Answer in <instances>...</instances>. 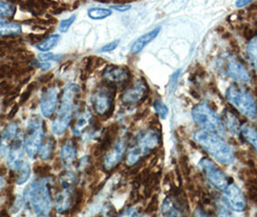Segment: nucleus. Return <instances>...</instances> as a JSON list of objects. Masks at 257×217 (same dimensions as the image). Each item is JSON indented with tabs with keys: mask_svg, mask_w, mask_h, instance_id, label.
<instances>
[{
	"mask_svg": "<svg viewBox=\"0 0 257 217\" xmlns=\"http://www.w3.org/2000/svg\"><path fill=\"white\" fill-rule=\"evenodd\" d=\"M80 89L77 84H69L61 95V102L57 108V113L52 122V132L55 135H62L69 128L74 112L77 108Z\"/></svg>",
	"mask_w": 257,
	"mask_h": 217,
	"instance_id": "obj_1",
	"label": "nucleus"
},
{
	"mask_svg": "<svg viewBox=\"0 0 257 217\" xmlns=\"http://www.w3.org/2000/svg\"><path fill=\"white\" fill-rule=\"evenodd\" d=\"M193 139L206 153L219 163L229 165L233 162L234 151L231 146L223 140L219 134L202 129L194 133Z\"/></svg>",
	"mask_w": 257,
	"mask_h": 217,
	"instance_id": "obj_2",
	"label": "nucleus"
},
{
	"mask_svg": "<svg viewBox=\"0 0 257 217\" xmlns=\"http://www.w3.org/2000/svg\"><path fill=\"white\" fill-rule=\"evenodd\" d=\"M24 199L39 216H48L52 208L51 181L43 179L30 184L24 195Z\"/></svg>",
	"mask_w": 257,
	"mask_h": 217,
	"instance_id": "obj_3",
	"label": "nucleus"
},
{
	"mask_svg": "<svg viewBox=\"0 0 257 217\" xmlns=\"http://www.w3.org/2000/svg\"><path fill=\"white\" fill-rule=\"evenodd\" d=\"M162 141L160 131L157 128H150L140 133L134 144L130 147L127 154V163L135 165L143 157L155 150Z\"/></svg>",
	"mask_w": 257,
	"mask_h": 217,
	"instance_id": "obj_4",
	"label": "nucleus"
},
{
	"mask_svg": "<svg viewBox=\"0 0 257 217\" xmlns=\"http://www.w3.org/2000/svg\"><path fill=\"white\" fill-rule=\"evenodd\" d=\"M225 97L232 107L240 114L248 119H254L256 117V101L251 93L244 86L232 84L226 90Z\"/></svg>",
	"mask_w": 257,
	"mask_h": 217,
	"instance_id": "obj_5",
	"label": "nucleus"
},
{
	"mask_svg": "<svg viewBox=\"0 0 257 217\" xmlns=\"http://www.w3.org/2000/svg\"><path fill=\"white\" fill-rule=\"evenodd\" d=\"M192 115L194 123L203 130L217 133L220 136L224 134L225 128L222 120L206 102H200L195 105Z\"/></svg>",
	"mask_w": 257,
	"mask_h": 217,
	"instance_id": "obj_6",
	"label": "nucleus"
},
{
	"mask_svg": "<svg viewBox=\"0 0 257 217\" xmlns=\"http://www.w3.org/2000/svg\"><path fill=\"white\" fill-rule=\"evenodd\" d=\"M44 136L45 129L43 120L39 116H32L28 121L27 131L24 140L25 151L29 157H34L38 153Z\"/></svg>",
	"mask_w": 257,
	"mask_h": 217,
	"instance_id": "obj_7",
	"label": "nucleus"
},
{
	"mask_svg": "<svg viewBox=\"0 0 257 217\" xmlns=\"http://www.w3.org/2000/svg\"><path fill=\"white\" fill-rule=\"evenodd\" d=\"M114 99L115 87L109 84L101 85L93 92L91 104L98 115H109L114 106Z\"/></svg>",
	"mask_w": 257,
	"mask_h": 217,
	"instance_id": "obj_8",
	"label": "nucleus"
},
{
	"mask_svg": "<svg viewBox=\"0 0 257 217\" xmlns=\"http://www.w3.org/2000/svg\"><path fill=\"white\" fill-rule=\"evenodd\" d=\"M199 169L202 171L206 179L218 190H224L230 183V180L226 174L220 170L211 159L204 157L198 164Z\"/></svg>",
	"mask_w": 257,
	"mask_h": 217,
	"instance_id": "obj_9",
	"label": "nucleus"
},
{
	"mask_svg": "<svg viewBox=\"0 0 257 217\" xmlns=\"http://www.w3.org/2000/svg\"><path fill=\"white\" fill-rule=\"evenodd\" d=\"M221 70L223 74L237 82H249L250 75L244 65L235 56H227L221 61Z\"/></svg>",
	"mask_w": 257,
	"mask_h": 217,
	"instance_id": "obj_10",
	"label": "nucleus"
},
{
	"mask_svg": "<svg viewBox=\"0 0 257 217\" xmlns=\"http://www.w3.org/2000/svg\"><path fill=\"white\" fill-rule=\"evenodd\" d=\"M149 94V88L143 78H137L122 94V102L127 106L137 105L144 101Z\"/></svg>",
	"mask_w": 257,
	"mask_h": 217,
	"instance_id": "obj_11",
	"label": "nucleus"
},
{
	"mask_svg": "<svg viewBox=\"0 0 257 217\" xmlns=\"http://www.w3.org/2000/svg\"><path fill=\"white\" fill-rule=\"evenodd\" d=\"M103 79L112 86H122L127 84L131 79L128 68L116 65H108L103 72Z\"/></svg>",
	"mask_w": 257,
	"mask_h": 217,
	"instance_id": "obj_12",
	"label": "nucleus"
},
{
	"mask_svg": "<svg viewBox=\"0 0 257 217\" xmlns=\"http://www.w3.org/2000/svg\"><path fill=\"white\" fill-rule=\"evenodd\" d=\"M223 200L229 208L237 212L244 211L246 207V199L244 193L235 183L230 182L223 190Z\"/></svg>",
	"mask_w": 257,
	"mask_h": 217,
	"instance_id": "obj_13",
	"label": "nucleus"
},
{
	"mask_svg": "<svg viewBox=\"0 0 257 217\" xmlns=\"http://www.w3.org/2000/svg\"><path fill=\"white\" fill-rule=\"evenodd\" d=\"M59 105V89L57 87H50L46 90L40 101V109L42 115L51 118L57 110Z\"/></svg>",
	"mask_w": 257,
	"mask_h": 217,
	"instance_id": "obj_14",
	"label": "nucleus"
},
{
	"mask_svg": "<svg viewBox=\"0 0 257 217\" xmlns=\"http://www.w3.org/2000/svg\"><path fill=\"white\" fill-rule=\"evenodd\" d=\"M7 164L10 169L14 171H18L21 167L26 163L24 159V142L19 138H17L7 149Z\"/></svg>",
	"mask_w": 257,
	"mask_h": 217,
	"instance_id": "obj_15",
	"label": "nucleus"
},
{
	"mask_svg": "<svg viewBox=\"0 0 257 217\" xmlns=\"http://www.w3.org/2000/svg\"><path fill=\"white\" fill-rule=\"evenodd\" d=\"M127 150V139L125 136L121 137L120 139L116 141L111 149L107 152L104 156V167L107 170L112 169L115 167L123 158L124 154Z\"/></svg>",
	"mask_w": 257,
	"mask_h": 217,
	"instance_id": "obj_16",
	"label": "nucleus"
},
{
	"mask_svg": "<svg viewBox=\"0 0 257 217\" xmlns=\"http://www.w3.org/2000/svg\"><path fill=\"white\" fill-rule=\"evenodd\" d=\"M74 202V193L72 188H64L62 192H59L54 201V207L58 213H64L70 209Z\"/></svg>",
	"mask_w": 257,
	"mask_h": 217,
	"instance_id": "obj_17",
	"label": "nucleus"
},
{
	"mask_svg": "<svg viewBox=\"0 0 257 217\" xmlns=\"http://www.w3.org/2000/svg\"><path fill=\"white\" fill-rule=\"evenodd\" d=\"M160 31H161V27H157L153 30L149 31L148 33L142 35V37H140L133 44V46L131 48V53L133 55L139 54L147 45H149L151 42H153L155 39L158 37V35L160 34Z\"/></svg>",
	"mask_w": 257,
	"mask_h": 217,
	"instance_id": "obj_18",
	"label": "nucleus"
},
{
	"mask_svg": "<svg viewBox=\"0 0 257 217\" xmlns=\"http://www.w3.org/2000/svg\"><path fill=\"white\" fill-rule=\"evenodd\" d=\"M77 150L74 142L68 140L62 147L60 152V159L63 166L70 167L77 159Z\"/></svg>",
	"mask_w": 257,
	"mask_h": 217,
	"instance_id": "obj_19",
	"label": "nucleus"
},
{
	"mask_svg": "<svg viewBox=\"0 0 257 217\" xmlns=\"http://www.w3.org/2000/svg\"><path fill=\"white\" fill-rule=\"evenodd\" d=\"M92 123V114L89 110H83L79 113L76 119V122L73 126L72 131L73 134L76 136H80L84 133Z\"/></svg>",
	"mask_w": 257,
	"mask_h": 217,
	"instance_id": "obj_20",
	"label": "nucleus"
},
{
	"mask_svg": "<svg viewBox=\"0 0 257 217\" xmlns=\"http://www.w3.org/2000/svg\"><path fill=\"white\" fill-rule=\"evenodd\" d=\"M17 138H19V127L17 124H11L4 129V131L2 133L1 142H0L1 152L7 151L9 146Z\"/></svg>",
	"mask_w": 257,
	"mask_h": 217,
	"instance_id": "obj_21",
	"label": "nucleus"
},
{
	"mask_svg": "<svg viewBox=\"0 0 257 217\" xmlns=\"http://www.w3.org/2000/svg\"><path fill=\"white\" fill-rule=\"evenodd\" d=\"M223 125L228 128V130L234 135H240L241 134V129H242V125L237 118V116L234 115L230 111L225 112L223 116Z\"/></svg>",
	"mask_w": 257,
	"mask_h": 217,
	"instance_id": "obj_22",
	"label": "nucleus"
},
{
	"mask_svg": "<svg viewBox=\"0 0 257 217\" xmlns=\"http://www.w3.org/2000/svg\"><path fill=\"white\" fill-rule=\"evenodd\" d=\"M22 33V26L16 23H10L0 19V35L17 36Z\"/></svg>",
	"mask_w": 257,
	"mask_h": 217,
	"instance_id": "obj_23",
	"label": "nucleus"
},
{
	"mask_svg": "<svg viewBox=\"0 0 257 217\" xmlns=\"http://www.w3.org/2000/svg\"><path fill=\"white\" fill-rule=\"evenodd\" d=\"M60 41V35L59 34H52L49 36L46 40L41 42L36 46V49L42 52H48L51 51L53 48L57 46V44Z\"/></svg>",
	"mask_w": 257,
	"mask_h": 217,
	"instance_id": "obj_24",
	"label": "nucleus"
},
{
	"mask_svg": "<svg viewBox=\"0 0 257 217\" xmlns=\"http://www.w3.org/2000/svg\"><path fill=\"white\" fill-rule=\"evenodd\" d=\"M241 134L243 135L244 140L247 141L255 150L257 153V129L250 126L244 125L241 129Z\"/></svg>",
	"mask_w": 257,
	"mask_h": 217,
	"instance_id": "obj_25",
	"label": "nucleus"
},
{
	"mask_svg": "<svg viewBox=\"0 0 257 217\" xmlns=\"http://www.w3.org/2000/svg\"><path fill=\"white\" fill-rule=\"evenodd\" d=\"M246 52L250 63L257 72V35L248 41L246 46Z\"/></svg>",
	"mask_w": 257,
	"mask_h": 217,
	"instance_id": "obj_26",
	"label": "nucleus"
},
{
	"mask_svg": "<svg viewBox=\"0 0 257 217\" xmlns=\"http://www.w3.org/2000/svg\"><path fill=\"white\" fill-rule=\"evenodd\" d=\"M54 152V144L52 139H48L46 142H43L40 149L38 154L41 159L48 160L52 156V153Z\"/></svg>",
	"mask_w": 257,
	"mask_h": 217,
	"instance_id": "obj_27",
	"label": "nucleus"
},
{
	"mask_svg": "<svg viewBox=\"0 0 257 217\" xmlns=\"http://www.w3.org/2000/svg\"><path fill=\"white\" fill-rule=\"evenodd\" d=\"M112 11L108 8H98V7H94V8H90L87 11V15L88 17L95 20V21H99V20H103L108 18L109 16H111Z\"/></svg>",
	"mask_w": 257,
	"mask_h": 217,
	"instance_id": "obj_28",
	"label": "nucleus"
},
{
	"mask_svg": "<svg viewBox=\"0 0 257 217\" xmlns=\"http://www.w3.org/2000/svg\"><path fill=\"white\" fill-rule=\"evenodd\" d=\"M60 183L63 188H73L77 183V176L72 171H67L60 177Z\"/></svg>",
	"mask_w": 257,
	"mask_h": 217,
	"instance_id": "obj_29",
	"label": "nucleus"
},
{
	"mask_svg": "<svg viewBox=\"0 0 257 217\" xmlns=\"http://www.w3.org/2000/svg\"><path fill=\"white\" fill-rule=\"evenodd\" d=\"M19 176L17 178V184H24L26 183L28 179L30 178V174H31V170H30V165L26 161V163L21 167L18 170Z\"/></svg>",
	"mask_w": 257,
	"mask_h": 217,
	"instance_id": "obj_30",
	"label": "nucleus"
},
{
	"mask_svg": "<svg viewBox=\"0 0 257 217\" xmlns=\"http://www.w3.org/2000/svg\"><path fill=\"white\" fill-rule=\"evenodd\" d=\"M16 14V7L12 3L0 0V17L11 18Z\"/></svg>",
	"mask_w": 257,
	"mask_h": 217,
	"instance_id": "obj_31",
	"label": "nucleus"
},
{
	"mask_svg": "<svg viewBox=\"0 0 257 217\" xmlns=\"http://www.w3.org/2000/svg\"><path fill=\"white\" fill-rule=\"evenodd\" d=\"M39 60L41 62H58L60 61L63 56L61 54H53V53H50V52H44L39 54Z\"/></svg>",
	"mask_w": 257,
	"mask_h": 217,
	"instance_id": "obj_32",
	"label": "nucleus"
},
{
	"mask_svg": "<svg viewBox=\"0 0 257 217\" xmlns=\"http://www.w3.org/2000/svg\"><path fill=\"white\" fill-rule=\"evenodd\" d=\"M153 107H154L156 113L160 116L162 119L167 118V115H168V108L164 102L160 101V100H156L154 104H153Z\"/></svg>",
	"mask_w": 257,
	"mask_h": 217,
	"instance_id": "obj_33",
	"label": "nucleus"
},
{
	"mask_svg": "<svg viewBox=\"0 0 257 217\" xmlns=\"http://www.w3.org/2000/svg\"><path fill=\"white\" fill-rule=\"evenodd\" d=\"M76 19H77V16L73 15V16H71V17L68 18V19L62 20V21L60 22V24H59V31H60L61 33H66V32L70 29V27L73 26V24L75 23Z\"/></svg>",
	"mask_w": 257,
	"mask_h": 217,
	"instance_id": "obj_34",
	"label": "nucleus"
},
{
	"mask_svg": "<svg viewBox=\"0 0 257 217\" xmlns=\"http://www.w3.org/2000/svg\"><path fill=\"white\" fill-rule=\"evenodd\" d=\"M119 44H120V41L119 40H115L113 42H110V43L104 45L99 51H101V52H110V51L116 50L117 47L119 46Z\"/></svg>",
	"mask_w": 257,
	"mask_h": 217,
	"instance_id": "obj_35",
	"label": "nucleus"
},
{
	"mask_svg": "<svg viewBox=\"0 0 257 217\" xmlns=\"http://www.w3.org/2000/svg\"><path fill=\"white\" fill-rule=\"evenodd\" d=\"M252 2V0H236L235 6L237 8H244L245 6L249 5Z\"/></svg>",
	"mask_w": 257,
	"mask_h": 217,
	"instance_id": "obj_36",
	"label": "nucleus"
},
{
	"mask_svg": "<svg viewBox=\"0 0 257 217\" xmlns=\"http://www.w3.org/2000/svg\"><path fill=\"white\" fill-rule=\"evenodd\" d=\"M113 9L118 10V11H127L130 9V6H114Z\"/></svg>",
	"mask_w": 257,
	"mask_h": 217,
	"instance_id": "obj_37",
	"label": "nucleus"
},
{
	"mask_svg": "<svg viewBox=\"0 0 257 217\" xmlns=\"http://www.w3.org/2000/svg\"><path fill=\"white\" fill-rule=\"evenodd\" d=\"M4 185H5V179L3 177H0V190L4 187Z\"/></svg>",
	"mask_w": 257,
	"mask_h": 217,
	"instance_id": "obj_38",
	"label": "nucleus"
},
{
	"mask_svg": "<svg viewBox=\"0 0 257 217\" xmlns=\"http://www.w3.org/2000/svg\"><path fill=\"white\" fill-rule=\"evenodd\" d=\"M0 151H1V148H0Z\"/></svg>",
	"mask_w": 257,
	"mask_h": 217,
	"instance_id": "obj_39",
	"label": "nucleus"
}]
</instances>
